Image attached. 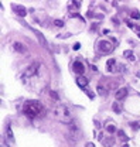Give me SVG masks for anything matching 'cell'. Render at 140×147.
Listing matches in <instances>:
<instances>
[{
	"instance_id": "obj_19",
	"label": "cell",
	"mask_w": 140,
	"mask_h": 147,
	"mask_svg": "<svg viewBox=\"0 0 140 147\" xmlns=\"http://www.w3.org/2000/svg\"><path fill=\"white\" fill-rule=\"evenodd\" d=\"M130 126H132V127H133V130H139V127H140V123L134 122V123H130Z\"/></svg>"
},
{
	"instance_id": "obj_12",
	"label": "cell",
	"mask_w": 140,
	"mask_h": 147,
	"mask_svg": "<svg viewBox=\"0 0 140 147\" xmlns=\"http://www.w3.org/2000/svg\"><path fill=\"white\" fill-rule=\"evenodd\" d=\"M16 11H17V16H20V17H25L27 16V10L23 6H16Z\"/></svg>"
},
{
	"instance_id": "obj_7",
	"label": "cell",
	"mask_w": 140,
	"mask_h": 147,
	"mask_svg": "<svg viewBox=\"0 0 140 147\" xmlns=\"http://www.w3.org/2000/svg\"><path fill=\"white\" fill-rule=\"evenodd\" d=\"M126 95H127V89L126 88H120V89H118L116 91V99L118 101H122V99H125L126 98Z\"/></svg>"
},
{
	"instance_id": "obj_23",
	"label": "cell",
	"mask_w": 140,
	"mask_h": 147,
	"mask_svg": "<svg viewBox=\"0 0 140 147\" xmlns=\"http://www.w3.org/2000/svg\"><path fill=\"white\" fill-rule=\"evenodd\" d=\"M85 147H95V144L91 143V141H88V143H85Z\"/></svg>"
},
{
	"instance_id": "obj_8",
	"label": "cell",
	"mask_w": 140,
	"mask_h": 147,
	"mask_svg": "<svg viewBox=\"0 0 140 147\" xmlns=\"http://www.w3.org/2000/svg\"><path fill=\"white\" fill-rule=\"evenodd\" d=\"M115 68H116V60H113V58L108 60V64H106L108 72H115Z\"/></svg>"
},
{
	"instance_id": "obj_10",
	"label": "cell",
	"mask_w": 140,
	"mask_h": 147,
	"mask_svg": "<svg viewBox=\"0 0 140 147\" xmlns=\"http://www.w3.org/2000/svg\"><path fill=\"white\" fill-rule=\"evenodd\" d=\"M126 24H127V27H129V28H132L133 31H136V33H137V36L140 37V28H139V25L133 24V23L130 21V20H126Z\"/></svg>"
},
{
	"instance_id": "obj_13",
	"label": "cell",
	"mask_w": 140,
	"mask_h": 147,
	"mask_svg": "<svg viewBox=\"0 0 140 147\" xmlns=\"http://www.w3.org/2000/svg\"><path fill=\"white\" fill-rule=\"evenodd\" d=\"M6 134H7V139L9 140H14V136H13V132H11V127L10 126H7V129H6Z\"/></svg>"
},
{
	"instance_id": "obj_17",
	"label": "cell",
	"mask_w": 140,
	"mask_h": 147,
	"mask_svg": "<svg viewBox=\"0 0 140 147\" xmlns=\"http://www.w3.org/2000/svg\"><path fill=\"white\" fill-rule=\"evenodd\" d=\"M112 109H113V112H115V113H120V112H122V110H120V108L118 106V103H113V105H112Z\"/></svg>"
},
{
	"instance_id": "obj_24",
	"label": "cell",
	"mask_w": 140,
	"mask_h": 147,
	"mask_svg": "<svg viewBox=\"0 0 140 147\" xmlns=\"http://www.w3.org/2000/svg\"><path fill=\"white\" fill-rule=\"evenodd\" d=\"M81 48V44L79 43H75V45H74V50H79Z\"/></svg>"
},
{
	"instance_id": "obj_15",
	"label": "cell",
	"mask_w": 140,
	"mask_h": 147,
	"mask_svg": "<svg viewBox=\"0 0 140 147\" xmlns=\"http://www.w3.org/2000/svg\"><path fill=\"white\" fill-rule=\"evenodd\" d=\"M96 91H98V93H99V95H106V93H108V89H105L102 85H98Z\"/></svg>"
},
{
	"instance_id": "obj_18",
	"label": "cell",
	"mask_w": 140,
	"mask_h": 147,
	"mask_svg": "<svg viewBox=\"0 0 140 147\" xmlns=\"http://www.w3.org/2000/svg\"><path fill=\"white\" fill-rule=\"evenodd\" d=\"M106 130H108L109 133H113L116 130V127H115V125H109V126H106Z\"/></svg>"
},
{
	"instance_id": "obj_5",
	"label": "cell",
	"mask_w": 140,
	"mask_h": 147,
	"mask_svg": "<svg viewBox=\"0 0 140 147\" xmlns=\"http://www.w3.org/2000/svg\"><path fill=\"white\" fill-rule=\"evenodd\" d=\"M74 72H76V74H82V72H85V65L82 64L81 61H74Z\"/></svg>"
},
{
	"instance_id": "obj_3",
	"label": "cell",
	"mask_w": 140,
	"mask_h": 147,
	"mask_svg": "<svg viewBox=\"0 0 140 147\" xmlns=\"http://www.w3.org/2000/svg\"><path fill=\"white\" fill-rule=\"evenodd\" d=\"M40 62L38 61H36V62H33L31 65H30L29 68H27V71H25V74H24V76L25 78H30V76H34V75H37V72H38V69H40Z\"/></svg>"
},
{
	"instance_id": "obj_22",
	"label": "cell",
	"mask_w": 140,
	"mask_h": 147,
	"mask_svg": "<svg viewBox=\"0 0 140 147\" xmlns=\"http://www.w3.org/2000/svg\"><path fill=\"white\" fill-rule=\"evenodd\" d=\"M50 95H51V96H52V98H54V99H57V101H58V99H60V98H58V95H57V93H55V92H50Z\"/></svg>"
},
{
	"instance_id": "obj_25",
	"label": "cell",
	"mask_w": 140,
	"mask_h": 147,
	"mask_svg": "<svg viewBox=\"0 0 140 147\" xmlns=\"http://www.w3.org/2000/svg\"><path fill=\"white\" fill-rule=\"evenodd\" d=\"M123 147H129V146H127V144H125V146H123Z\"/></svg>"
},
{
	"instance_id": "obj_1",
	"label": "cell",
	"mask_w": 140,
	"mask_h": 147,
	"mask_svg": "<svg viewBox=\"0 0 140 147\" xmlns=\"http://www.w3.org/2000/svg\"><path fill=\"white\" fill-rule=\"evenodd\" d=\"M41 110H43V105L38 101H27L23 105V113L30 119H34L36 116H38Z\"/></svg>"
},
{
	"instance_id": "obj_11",
	"label": "cell",
	"mask_w": 140,
	"mask_h": 147,
	"mask_svg": "<svg viewBox=\"0 0 140 147\" xmlns=\"http://www.w3.org/2000/svg\"><path fill=\"white\" fill-rule=\"evenodd\" d=\"M13 48H14L16 51H18V52H25V50H27L24 44L18 43V41H17V43H14V45H13Z\"/></svg>"
},
{
	"instance_id": "obj_2",
	"label": "cell",
	"mask_w": 140,
	"mask_h": 147,
	"mask_svg": "<svg viewBox=\"0 0 140 147\" xmlns=\"http://www.w3.org/2000/svg\"><path fill=\"white\" fill-rule=\"evenodd\" d=\"M55 116L58 117V120L62 123H72V117L71 113H69L68 108L65 105H60L57 109H55Z\"/></svg>"
},
{
	"instance_id": "obj_14",
	"label": "cell",
	"mask_w": 140,
	"mask_h": 147,
	"mask_svg": "<svg viewBox=\"0 0 140 147\" xmlns=\"http://www.w3.org/2000/svg\"><path fill=\"white\" fill-rule=\"evenodd\" d=\"M123 55H125L126 58H129L130 61H134V54H133L132 51H129V50L125 51V52H123Z\"/></svg>"
},
{
	"instance_id": "obj_4",
	"label": "cell",
	"mask_w": 140,
	"mask_h": 147,
	"mask_svg": "<svg viewBox=\"0 0 140 147\" xmlns=\"http://www.w3.org/2000/svg\"><path fill=\"white\" fill-rule=\"evenodd\" d=\"M98 48L101 50V52H106V54L113 51V45H112V43H109L108 40H102V41H99Z\"/></svg>"
},
{
	"instance_id": "obj_6",
	"label": "cell",
	"mask_w": 140,
	"mask_h": 147,
	"mask_svg": "<svg viewBox=\"0 0 140 147\" xmlns=\"http://www.w3.org/2000/svg\"><path fill=\"white\" fill-rule=\"evenodd\" d=\"M76 83H78V86L79 88H88V79L85 78V76H82V75H79L78 78H76Z\"/></svg>"
},
{
	"instance_id": "obj_16",
	"label": "cell",
	"mask_w": 140,
	"mask_h": 147,
	"mask_svg": "<svg viewBox=\"0 0 140 147\" xmlns=\"http://www.w3.org/2000/svg\"><path fill=\"white\" fill-rule=\"evenodd\" d=\"M130 17L134 18V20H137V18L140 17V13L137 10H132V13H130Z\"/></svg>"
},
{
	"instance_id": "obj_26",
	"label": "cell",
	"mask_w": 140,
	"mask_h": 147,
	"mask_svg": "<svg viewBox=\"0 0 140 147\" xmlns=\"http://www.w3.org/2000/svg\"><path fill=\"white\" fill-rule=\"evenodd\" d=\"M137 76H140V72H139V74H137Z\"/></svg>"
},
{
	"instance_id": "obj_21",
	"label": "cell",
	"mask_w": 140,
	"mask_h": 147,
	"mask_svg": "<svg viewBox=\"0 0 140 147\" xmlns=\"http://www.w3.org/2000/svg\"><path fill=\"white\" fill-rule=\"evenodd\" d=\"M119 136L123 139V141H126V140H127V136H126L125 133H123V130H119Z\"/></svg>"
},
{
	"instance_id": "obj_20",
	"label": "cell",
	"mask_w": 140,
	"mask_h": 147,
	"mask_svg": "<svg viewBox=\"0 0 140 147\" xmlns=\"http://www.w3.org/2000/svg\"><path fill=\"white\" fill-rule=\"evenodd\" d=\"M54 24L57 25V27H62V25H64V21H62V20H54Z\"/></svg>"
},
{
	"instance_id": "obj_9",
	"label": "cell",
	"mask_w": 140,
	"mask_h": 147,
	"mask_svg": "<svg viewBox=\"0 0 140 147\" xmlns=\"http://www.w3.org/2000/svg\"><path fill=\"white\" fill-rule=\"evenodd\" d=\"M34 33H36V36H37V38H38V41L41 43V45L47 48V47H48V44H47V41H45V38H44V36L41 34V33H38L37 30H34Z\"/></svg>"
}]
</instances>
